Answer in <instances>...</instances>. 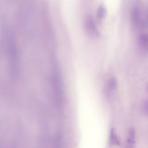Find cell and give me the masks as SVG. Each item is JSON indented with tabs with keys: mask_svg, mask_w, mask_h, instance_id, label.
<instances>
[{
	"mask_svg": "<svg viewBox=\"0 0 148 148\" xmlns=\"http://www.w3.org/2000/svg\"><path fill=\"white\" fill-rule=\"evenodd\" d=\"M84 28L86 33L91 37L96 38L99 36V32L96 26L93 18L89 16L87 17L84 21Z\"/></svg>",
	"mask_w": 148,
	"mask_h": 148,
	"instance_id": "obj_1",
	"label": "cell"
},
{
	"mask_svg": "<svg viewBox=\"0 0 148 148\" xmlns=\"http://www.w3.org/2000/svg\"><path fill=\"white\" fill-rule=\"evenodd\" d=\"M135 142V131L134 128H131L128 133L127 138V147L128 148H132Z\"/></svg>",
	"mask_w": 148,
	"mask_h": 148,
	"instance_id": "obj_2",
	"label": "cell"
},
{
	"mask_svg": "<svg viewBox=\"0 0 148 148\" xmlns=\"http://www.w3.org/2000/svg\"><path fill=\"white\" fill-rule=\"evenodd\" d=\"M117 87V80L112 77L110 78L107 84V90L109 95H112L115 91Z\"/></svg>",
	"mask_w": 148,
	"mask_h": 148,
	"instance_id": "obj_3",
	"label": "cell"
},
{
	"mask_svg": "<svg viewBox=\"0 0 148 148\" xmlns=\"http://www.w3.org/2000/svg\"><path fill=\"white\" fill-rule=\"evenodd\" d=\"M109 142L110 145H120V141L117 136L115 130L114 128H112L110 132V137H109Z\"/></svg>",
	"mask_w": 148,
	"mask_h": 148,
	"instance_id": "obj_4",
	"label": "cell"
},
{
	"mask_svg": "<svg viewBox=\"0 0 148 148\" xmlns=\"http://www.w3.org/2000/svg\"><path fill=\"white\" fill-rule=\"evenodd\" d=\"M131 20L134 24H138L140 20V12L137 7H134L131 12Z\"/></svg>",
	"mask_w": 148,
	"mask_h": 148,
	"instance_id": "obj_5",
	"label": "cell"
},
{
	"mask_svg": "<svg viewBox=\"0 0 148 148\" xmlns=\"http://www.w3.org/2000/svg\"><path fill=\"white\" fill-rule=\"evenodd\" d=\"M140 46L145 49H148V34H142L139 40Z\"/></svg>",
	"mask_w": 148,
	"mask_h": 148,
	"instance_id": "obj_6",
	"label": "cell"
},
{
	"mask_svg": "<svg viewBox=\"0 0 148 148\" xmlns=\"http://www.w3.org/2000/svg\"><path fill=\"white\" fill-rule=\"evenodd\" d=\"M106 14V9L105 7L102 5H101L100 6H99L97 11V18L99 20L103 19L105 17Z\"/></svg>",
	"mask_w": 148,
	"mask_h": 148,
	"instance_id": "obj_7",
	"label": "cell"
},
{
	"mask_svg": "<svg viewBox=\"0 0 148 148\" xmlns=\"http://www.w3.org/2000/svg\"><path fill=\"white\" fill-rule=\"evenodd\" d=\"M142 111L144 114L148 116V99L145 100L142 103Z\"/></svg>",
	"mask_w": 148,
	"mask_h": 148,
	"instance_id": "obj_8",
	"label": "cell"
},
{
	"mask_svg": "<svg viewBox=\"0 0 148 148\" xmlns=\"http://www.w3.org/2000/svg\"><path fill=\"white\" fill-rule=\"evenodd\" d=\"M147 91H148V85H147Z\"/></svg>",
	"mask_w": 148,
	"mask_h": 148,
	"instance_id": "obj_9",
	"label": "cell"
}]
</instances>
